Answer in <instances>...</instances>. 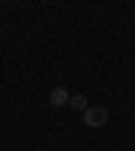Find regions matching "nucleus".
<instances>
[{
    "mask_svg": "<svg viewBox=\"0 0 135 151\" xmlns=\"http://www.w3.org/2000/svg\"><path fill=\"white\" fill-rule=\"evenodd\" d=\"M84 124L92 127V129L105 127V124H108V111H105L103 105H89V108L84 111Z\"/></svg>",
    "mask_w": 135,
    "mask_h": 151,
    "instance_id": "nucleus-1",
    "label": "nucleus"
},
{
    "mask_svg": "<svg viewBox=\"0 0 135 151\" xmlns=\"http://www.w3.org/2000/svg\"><path fill=\"white\" fill-rule=\"evenodd\" d=\"M68 103H70V94H68L65 86H54V89L49 92V105H51V108H65Z\"/></svg>",
    "mask_w": 135,
    "mask_h": 151,
    "instance_id": "nucleus-2",
    "label": "nucleus"
},
{
    "mask_svg": "<svg viewBox=\"0 0 135 151\" xmlns=\"http://www.w3.org/2000/svg\"><path fill=\"white\" fill-rule=\"evenodd\" d=\"M68 105H70V108H76V111H81V113L89 108V103H87V97H84V94H73Z\"/></svg>",
    "mask_w": 135,
    "mask_h": 151,
    "instance_id": "nucleus-3",
    "label": "nucleus"
}]
</instances>
